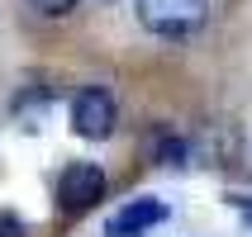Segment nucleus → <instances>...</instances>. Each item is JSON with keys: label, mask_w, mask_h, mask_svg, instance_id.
<instances>
[{"label": "nucleus", "mask_w": 252, "mask_h": 237, "mask_svg": "<svg viewBox=\"0 0 252 237\" xmlns=\"http://www.w3.org/2000/svg\"><path fill=\"white\" fill-rule=\"evenodd\" d=\"M210 19V0H138V24L153 38L186 43L195 38Z\"/></svg>", "instance_id": "1"}, {"label": "nucleus", "mask_w": 252, "mask_h": 237, "mask_svg": "<svg viewBox=\"0 0 252 237\" xmlns=\"http://www.w3.org/2000/svg\"><path fill=\"white\" fill-rule=\"evenodd\" d=\"M53 199H57V213H67V218L91 213L100 199H105V171H100L95 161H67V166L57 171Z\"/></svg>", "instance_id": "2"}, {"label": "nucleus", "mask_w": 252, "mask_h": 237, "mask_svg": "<svg viewBox=\"0 0 252 237\" xmlns=\"http://www.w3.org/2000/svg\"><path fill=\"white\" fill-rule=\"evenodd\" d=\"M71 133L86 142H105L114 138V124H119V105L105 85H81L76 95H71Z\"/></svg>", "instance_id": "3"}, {"label": "nucleus", "mask_w": 252, "mask_h": 237, "mask_svg": "<svg viewBox=\"0 0 252 237\" xmlns=\"http://www.w3.org/2000/svg\"><path fill=\"white\" fill-rule=\"evenodd\" d=\"M167 199H157V195H133L124 199L119 209L105 218V237H143V233H153L157 223H167Z\"/></svg>", "instance_id": "4"}, {"label": "nucleus", "mask_w": 252, "mask_h": 237, "mask_svg": "<svg viewBox=\"0 0 252 237\" xmlns=\"http://www.w3.org/2000/svg\"><path fill=\"white\" fill-rule=\"evenodd\" d=\"M238 152H243V133L228 124H205L200 133H190V161H200V166L224 171L238 161Z\"/></svg>", "instance_id": "5"}, {"label": "nucleus", "mask_w": 252, "mask_h": 237, "mask_svg": "<svg viewBox=\"0 0 252 237\" xmlns=\"http://www.w3.org/2000/svg\"><path fill=\"white\" fill-rule=\"evenodd\" d=\"M53 105H57L53 85H24V90H14V100H10V119L24 128V133H33V128L48 124Z\"/></svg>", "instance_id": "6"}, {"label": "nucleus", "mask_w": 252, "mask_h": 237, "mask_svg": "<svg viewBox=\"0 0 252 237\" xmlns=\"http://www.w3.org/2000/svg\"><path fill=\"white\" fill-rule=\"evenodd\" d=\"M148 157H153L157 166H171V171L190 166V133H171V128H153V138H148Z\"/></svg>", "instance_id": "7"}, {"label": "nucleus", "mask_w": 252, "mask_h": 237, "mask_svg": "<svg viewBox=\"0 0 252 237\" xmlns=\"http://www.w3.org/2000/svg\"><path fill=\"white\" fill-rule=\"evenodd\" d=\"M33 10H43V14H53V19H62V14H71L76 10V0H29Z\"/></svg>", "instance_id": "8"}, {"label": "nucleus", "mask_w": 252, "mask_h": 237, "mask_svg": "<svg viewBox=\"0 0 252 237\" xmlns=\"http://www.w3.org/2000/svg\"><path fill=\"white\" fill-rule=\"evenodd\" d=\"M0 237H24V223L10 218V213H0Z\"/></svg>", "instance_id": "9"}, {"label": "nucleus", "mask_w": 252, "mask_h": 237, "mask_svg": "<svg viewBox=\"0 0 252 237\" xmlns=\"http://www.w3.org/2000/svg\"><path fill=\"white\" fill-rule=\"evenodd\" d=\"M248 223H252V213H248Z\"/></svg>", "instance_id": "10"}]
</instances>
